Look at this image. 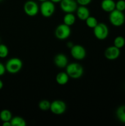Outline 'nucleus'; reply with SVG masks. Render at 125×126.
<instances>
[{"label": "nucleus", "mask_w": 125, "mask_h": 126, "mask_svg": "<svg viewBox=\"0 0 125 126\" xmlns=\"http://www.w3.org/2000/svg\"><path fill=\"white\" fill-rule=\"evenodd\" d=\"M116 2L113 0H102L100 3V7L105 12H111L115 9Z\"/></svg>", "instance_id": "4468645a"}, {"label": "nucleus", "mask_w": 125, "mask_h": 126, "mask_svg": "<svg viewBox=\"0 0 125 126\" xmlns=\"http://www.w3.org/2000/svg\"><path fill=\"white\" fill-rule=\"evenodd\" d=\"M9 53L8 47L4 44H0V58L4 59L7 57Z\"/></svg>", "instance_id": "5701e85b"}, {"label": "nucleus", "mask_w": 125, "mask_h": 126, "mask_svg": "<svg viewBox=\"0 0 125 126\" xmlns=\"http://www.w3.org/2000/svg\"><path fill=\"white\" fill-rule=\"evenodd\" d=\"M115 9L120 11L123 12L125 10V0H118L116 2Z\"/></svg>", "instance_id": "b1692460"}, {"label": "nucleus", "mask_w": 125, "mask_h": 126, "mask_svg": "<svg viewBox=\"0 0 125 126\" xmlns=\"http://www.w3.org/2000/svg\"><path fill=\"white\" fill-rule=\"evenodd\" d=\"M53 62L55 66H57L59 68H66L69 63L67 56L65 54H61V53L58 54L57 55H55Z\"/></svg>", "instance_id": "f8f14e48"}, {"label": "nucleus", "mask_w": 125, "mask_h": 126, "mask_svg": "<svg viewBox=\"0 0 125 126\" xmlns=\"http://www.w3.org/2000/svg\"><path fill=\"white\" fill-rule=\"evenodd\" d=\"M71 55L77 60H83L87 56V51L85 47L79 44L74 45L71 48Z\"/></svg>", "instance_id": "9d476101"}, {"label": "nucleus", "mask_w": 125, "mask_h": 126, "mask_svg": "<svg viewBox=\"0 0 125 126\" xmlns=\"http://www.w3.org/2000/svg\"><path fill=\"white\" fill-rule=\"evenodd\" d=\"M69 78V76H68L66 72H60L56 75L55 79H56V82L59 85L64 86L68 82Z\"/></svg>", "instance_id": "2eb2a0df"}, {"label": "nucleus", "mask_w": 125, "mask_h": 126, "mask_svg": "<svg viewBox=\"0 0 125 126\" xmlns=\"http://www.w3.org/2000/svg\"><path fill=\"white\" fill-rule=\"evenodd\" d=\"M120 55V49L115 47V46H111L106 48L104 52V56L109 60H114L117 59Z\"/></svg>", "instance_id": "9b49d317"}, {"label": "nucleus", "mask_w": 125, "mask_h": 126, "mask_svg": "<svg viewBox=\"0 0 125 126\" xmlns=\"http://www.w3.org/2000/svg\"><path fill=\"white\" fill-rule=\"evenodd\" d=\"M71 27L64 23L58 25L55 30V37L60 40L67 39L71 36Z\"/></svg>", "instance_id": "423d86ee"}, {"label": "nucleus", "mask_w": 125, "mask_h": 126, "mask_svg": "<svg viewBox=\"0 0 125 126\" xmlns=\"http://www.w3.org/2000/svg\"><path fill=\"white\" fill-rule=\"evenodd\" d=\"M12 126H26V123L25 119L20 116H15L11 120Z\"/></svg>", "instance_id": "6ab92c4d"}, {"label": "nucleus", "mask_w": 125, "mask_h": 126, "mask_svg": "<svg viewBox=\"0 0 125 126\" xmlns=\"http://www.w3.org/2000/svg\"><path fill=\"white\" fill-rule=\"evenodd\" d=\"M66 104L64 101L61 100H55L50 104V110L54 114L61 115L66 112Z\"/></svg>", "instance_id": "6e6552de"}, {"label": "nucleus", "mask_w": 125, "mask_h": 126, "mask_svg": "<svg viewBox=\"0 0 125 126\" xmlns=\"http://www.w3.org/2000/svg\"><path fill=\"white\" fill-rule=\"evenodd\" d=\"M50 104H51V103L47 100H42L39 102L38 107L40 110L46 111L50 110Z\"/></svg>", "instance_id": "4be33fe9"}, {"label": "nucleus", "mask_w": 125, "mask_h": 126, "mask_svg": "<svg viewBox=\"0 0 125 126\" xmlns=\"http://www.w3.org/2000/svg\"><path fill=\"white\" fill-rule=\"evenodd\" d=\"M76 21V17L73 13H66L63 17V23L67 25H73Z\"/></svg>", "instance_id": "dca6fc26"}, {"label": "nucleus", "mask_w": 125, "mask_h": 126, "mask_svg": "<svg viewBox=\"0 0 125 126\" xmlns=\"http://www.w3.org/2000/svg\"><path fill=\"white\" fill-rule=\"evenodd\" d=\"M60 4V8L65 13H74L78 7L76 0H62Z\"/></svg>", "instance_id": "1a4fd4ad"}, {"label": "nucleus", "mask_w": 125, "mask_h": 126, "mask_svg": "<svg viewBox=\"0 0 125 126\" xmlns=\"http://www.w3.org/2000/svg\"><path fill=\"white\" fill-rule=\"evenodd\" d=\"M39 1H40V2H43V1H47V0H39Z\"/></svg>", "instance_id": "7c9ffc66"}, {"label": "nucleus", "mask_w": 125, "mask_h": 126, "mask_svg": "<svg viewBox=\"0 0 125 126\" xmlns=\"http://www.w3.org/2000/svg\"><path fill=\"white\" fill-rule=\"evenodd\" d=\"M6 71L11 74H17L20 72L23 67V62L18 57H13L9 59L6 65Z\"/></svg>", "instance_id": "f03ea898"}, {"label": "nucleus", "mask_w": 125, "mask_h": 126, "mask_svg": "<svg viewBox=\"0 0 125 126\" xmlns=\"http://www.w3.org/2000/svg\"><path fill=\"white\" fill-rule=\"evenodd\" d=\"M0 41H1V40H0Z\"/></svg>", "instance_id": "473e14b6"}, {"label": "nucleus", "mask_w": 125, "mask_h": 126, "mask_svg": "<svg viewBox=\"0 0 125 126\" xmlns=\"http://www.w3.org/2000/svg\"><path fill=\"white\" fill-rule=\"evenodd\" d=\"M12 118V114L11 111L9 110H2L0 112V119L1 121H11V119Z\"/></svg>", "instance_id": "a211bd4d"}, {"label": "nucleus", "mask_w": 125, "mask_h": 126, "mask_svg": "<svg viewBox=\"0 0 125 126\" xmlns=\"http://www.w3.org/2000/svg\"><path fill=\"white\" fill-rule=\"evenodd\" d=\"M93 33L96 38L99 40H104L107 39L109 34V30L105 23H98L93 28Z\"/></svg>", "instance_id": "39448f33"}, {"label": "nucleus", "mask_w": 125, "mask_h": 126, "mask_svg": "<svg viewBox=\"0 0 125 126\" xmlns=\"http://www.w3.org/2000/svg\"><path fill=\"white\" fill-rule=\"evenodd\" d=\"M86 25H87V27H89L90 28H94L96 26L98 25V21L96 18H95L93 16H89L88 18H87V20H85Z\"/></svg>", "instance_id": "412c9836"}, {"label": "nucleus", "mask_w": 125, "mask_h": 126, "mask_svg": "<svg viewBox=\"0 0 125 126\" xmlns=\"http://www.w3.org/2000/svg\"><path fill=\"white\" fill-rule=\"evenodd\" d=\"M66 72L69 76V78L74 79L80 78L82 77L84 73V70L82 65L78 63H71L66 67Z\"/></svg>", "instance_id": "f257e3e1"}, {"label": "nucleus", "mask_w": 125, "mask_h": 126, "mask_svg": "<svg viewBox=\"0 0 125 126\" xmlns=\"http://www.w3.org/2000/svg\"><path fill=\"white\" fill-rule=\"evenodd\" d=\"M76 1L80 6H87L91 3L92 0H76Z\"/></svg>", "instance_id": "393cba45"}, {"label": "nucleus", "mask_w": 125, "mask_h": 126, "mask_svg": "<svg viewBox=\"0 0 125 126\" xmlns=\"http://www.w3.org/2000/svg\"><path fill=\"white\" fill-rule=\"evenodd\" d=\"M51 1H52L53 3H60L62 0H50Z\"/></svg>", "instance_id": "c85d7f7f"}, {"label": "nucleus", "mask_w": 125, "mask_h": 126, "mask_svg": "<svg viewBox=\"0 0 125 126\" xmlns=\"http://www.w3.org/2000/svg\"><path fill=\"white\" fill-rule=\"evenodd\" d=\"M109 19L113 26L119 27L122 26L125 22V16L123 12L115 9L109 13Z\"/></svg>", "instance_id": "7ed1b4c3"}, {"label": "nucleus", "mask_w": 125, "mask_h": 126, "mask_svg": "<svg viewBox=\"0 0 125 126\" xmlns=\"http://www.w3.org/2000/svg\"><path fill=\"white\" fill-rule=\"evenodd\" d=\"M24 12L29 17H34L39 12V7L38 3L33 0H28L23 6Z\"/></svg>", "instance_id": "0eeeda50"}, {"label": "nucleus", "mask_w": 125, "mask_h": 126, "mask_svg": "<svg viewBox=\"0 0 125 126\" xmlns=\"http://www.w3.org/2000/svg\"><path fill=\"white\" fill-rule=\"evenodd\" d=\"M74 45V44H73V43H72V42H68V43H67V46L68 47L69 49H71V48Z\"/></svg>", "instance_id": "cd10ccee"}, {"label": "nucleus", "mask_w": 125, "mask_h": 126, "mask_svg": "<svg viewBox=\"0 0 125 126\" xmlns=\"http://www.w3.org/2000/svg\"><path fill=\"white\" fill-rule=\"evenodd\" d=\"M2 1V0H0V1Z\"/></svg>", "instance_id": "2f4dec72"}, {"label": "nucleus", "mask_w": 125, "mask_h": 126, "mask_svg": "<svg viewBox=\"0 0 125 126\" xmlns=\"http://www.w3.org/2000/svg\"><path fill=\"white\" fill-rule=\"evenodd\" d=\"M4 86V84H3V82H2V81L1 79H0V90L2 89V87H3Z\"/></svg>", "instance_id": "c756f323"}, {"label": "nucleus", "mask_w": 125, "mask_h": 126, "mask_svg": "<svg viewBox=\"0 0 125 126\" xmlns=\"http://www.w3.org/2000/svg\"><path fill=\"white\" fill-rule=\"evenodd\" d=\"M116 115V118L121 123L125 124V105H121L117 108Z\"/></svg>", "instance_id": "f3484780"}, {"label": "nucleus", "mask_w": 125, "mask_h": 126, "mask_svg": "<svg viewBox=\"0 0 125 126\" xmlns=\"http://www.w3.org/2000/svg\"><path fill=\"white\" fill-rule=\"evenodd\" d=\"M2 126H11V121L2 122Z\"/></svg>", "instance_id": "bb28decb"}, {"label": "nucleus", "mask_w": 125, "mask_h": 126, "mask_svg": "<svg viewBox=\"0 0 125 126\" xmlns=\"http://www.w3.org/2000/svg\"><path fill=\"white\" fill-rule=\"evenodd\" d=\"M125 45V39L122 36H118L114 39L113 46L118 47V49H121Z\"/></svg>", "instance_id": "aec40b11"}, {"label": "nucleus", "mask_w": 125, "mask_h": 126, "mask_svg": "<svg viewBox=\"0 0 125 126\" xmlns=\"http://www.w3.org/2000/svg\"><path fill=\"white\" fill-rule=\"evenodd\" d=\"M6 71V66H5V65H4L2 63L0 62V76L4 75Z\"/></svg>", "instance_id": "a878e982"}, {"label": "nucleus", "mask_w": 125, "mask_h": 126, "mask_svg": "<svg viewBox=\"0 0 125 126\" xmlns=\"http://www.w3.org/2000/svg\"><path fill=\"white\" fill-rule=\"evenodd\" d=\"M39 11L42 16L46 18H49L52 16L55 11V3L50 0L41 2L40 6L39 7Z\"/></svg>", "instance_id": "20e7f679"}, {"label": "nucleus", "mask_w": 125, "mask_h": 126, "mask_svg": "<svg viewBox=\"0 0 125 126\" xmlns=\"http://www.w3.org/2000/svg\"><path fill=\"white\" fill-rule=\"evenodd\" d=\"M76 14L78 19L83 21H85L87 18L90 16L89 10L87 8V6H80L79 7H77Z\"/></svg>", "instance_id": "ddd939ff"}]
</instances>
